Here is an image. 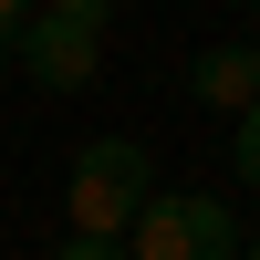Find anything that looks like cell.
Segmentation results:
<instances>
[{"label":"cell","instance_id":"4","mask_svg":"<svg viewBox=\"0 0 260 260\" xmlns=\"http://www.w3.org/2000/svg\"><path fill=\"white\" fill-rule=\"evenodd\" d=\"M187 94H198L208 115H240L260 94V42H208V52L187 62Z\"/></svg>","mask_w":260,"mask_h":260},{"label":"cell","instance_id":"6","mask_svg":"<svg viewBox=\"0 0 260 260\" xmlns=\"http://www.w3.org/2000/svg\"><path fill=\"white\" fill-rule=\"evenodd\" d=\"M31 11H52V21H83V31H104V21H115V0H31Z\"/></svg>","mask_w":260,"mask_h":260},{"label":"cell","instance_id":"8","mask_svg":"<svg viewBox=\"0 0 260 260\" xmlns=\"http://www.w3.org/2000/svg\"><path fill=\"white\" fill-rule=\"evenodd\" d=\"M21 21H31V0H0V31H21Z\"/></svg>","mask_w":260,"mask_h":260},{"label":"cell","instance_id":"5","mask_svg":"<svg viewBox=\"0 0 260 260\" xmlns=\"http://www.w3.org/2000/svg\"><path fill=\"white\" fill-rule=\"evenodd\" d=\"M229 167H240V187H260V94L240 104V125H229Z\"/></svg>","mask_w":260,"mask_h":260},{"label":"cell","instance_id":"9","mask_svg":"<svg viewBox=\"0 0 260 260\" xmlns=\"http://www.w3.org/2000/svg\"><path fill=\"white\" fill-rule=\"evenodd\" d=\"M250 260H260V229H250Z\"/></svg>","mask_w":260,"mask_h":260},{"label":"cell","instance_id":"2","mask_svg":"<svg viewBox=\"0 0 260 260\" xmlns=\"http://www.w3.org/2000/svg\"><path fill=\"white\" fill-rule=\"evenodd\" d=\"M125 260H240V219L219 198H187V187H156V198L125 219Z\"/></svg>","mask_w":260,"mask_h":260},{"label":"cell","instance_id":"7","mask_svg":"<svg viewBox=\"0 0 260 260\" xmlns=\"http://www.w3.org/2000/svg\"><path fill=\"white\" fill-rule=\"evenodd\" d=\"M52 260H125V250H115V240H62Z\"/></svg>","mask_w":260,"mask_h":260},{"label":"cell","instance_id":"1","mask_svg":"<svg viewBox=\"0 0 260 260\" xmlns=\"http://www.w3.org/2000/svg\"><path fill=\"white\" fill-rule=\"evenodd\" d=\"M156 198V156H146L136 136H94L73 156V187H62V208H73V240H125V219Z\"/></svg>","mask_w":260,"mask_h":260},{"label":"cell","instance_id":"3","mask_svg":"<svg viewBox=\"0 0 260 260\" xmlns=\"http://www.w3.org/2000/svg\"><path fill=\"white\" fill-rule=\"evenodd\" d=\"M11 52H21V73L42 83V94H83V83L104 73V31H83V21H52V11H31L11 31Z\"/></svg>","mask_w":260,"mask_h":260}]
</instances>
